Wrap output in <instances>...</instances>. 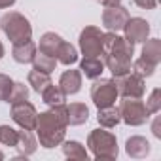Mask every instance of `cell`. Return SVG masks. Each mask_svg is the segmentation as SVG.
I'll list each match as a JSON object with an SVG mask.
<instances>
[{
  "mask_svg": "<svg viewBox=\"0 0 161 161\" xmlns=\"http://www.w3.org/2000/svg\"><path fill=\"white\" fill-rule=\"evenodd\" d=\"M17 138H19V131L17 129H14L10 125H0V144L15 148Z\"/></svg>",
  "mask_w": 161,
  "mask_h": 161,
  "instance_id": "484cf974",
  "label": "cell"
},
{
  "mask_svg": "<svg viewBox=\"0 0 161 161\" xmlns=\"http://www.w3.org/2000/svg\"><path fill=\"white\" fill-rule=\"evenodd\" d=\"M140 57L152 64H159L161 63V40L159 38H150V40H144L142 42V51H140Z\"/></svg>",
  "mask_w": 161,
  "mask_h": 161,
  "instance_id": "d6986e66",
  "label": "cell"
},
{
  "mask_svg": "<svg viewBox=\"0 0 161 161\" xmlns=\"http://www.w3.org/2000/svg\"><path fill=\"white\" fill-rule=\"evenodd\" d=\"M133 2L140 8V10H153L157 6V0H133Z\"/></svg>",
  "mask_w": 161,
  "mask_h": 161,
  "instance_id": "4dcf8cb0",
  "label": "cell"
},
{
  "mask_svg": "<svg viewBox=\"0 0 161 161\" xmlns=\"http://www.w3.org/2000/svg\"><path fill=\"white\" fill-rule=\"evenodd\" d=\"M57 86L64 91L66 97L80 93V89H82V72H80V68L78 70H74V68L64 70L61 74V78H59V84Z\"/></svg>",
  "mask_w": 161,
  "mask_h": 161,
  "instance_id": "7c38bea8",
  "label": "cell"
},
{
  "mask_svg": "<svg viewBox=\"0 0 161 161\" xmlns=\"http://www.w3.org/2000/svg\"><path fill=\"white\" fill-rule=\"evenodd\" d=\"M129 17H131L129 12L119 4V6H112V8H104L101 19H103V27L106 31L119 32V31H123V27H125V23H127Z\"/></svg>",
  "mask_w": 161,
  "mask_h": 161,
  "instance_id": "8fae6325",
  "label": "cell"
},
{
  "mask_svg": "<svg viewBox=\"0 0 161 161\" xmlns=\"http://www.w3.org/2000/svg\"><path fill=\"white\" fill-rule=\"evenodd\" d=\"M150 36V23L142 17H129L125 27H123V38L127 42L135 44H142L144 40H148Z\"/></svg>",
  "mask_w": 161,
  "mask_h": 161,
  "instance_id": "30bf717a",
  "label": "cell"
},
{
  "mask_svg": "<svg viewBox=\"0 0 161 161\" xmlns=\"http://www.w3.org/2000/svg\"><path fill=\"white\" fill-rule=\"evenodd\" d=\"M27 82H29V86L32 87V91H36V93L40 95V93L51 84V78H49V74L32 68V70L29 72V76H27Z\"/></svg>",
  "mask_w": 161,
  "mask_h": 161,
  "instance_id": "603a6c76",
  "label": "cell"
},
{
  "mask_svg": "<svg viewBox=\"0 0 161 161\" xmlns=\"http://www.w3.org/2000/svg\"><path fill=\"white\" fill-rule=\"evenodd\" d=\"M63 153L64 157L68 159H78V161H87L89 153L86 150V146L82 142H78V140H63Z\"/></svg>",
  "mask_w": 161,
  "mask_h": 161,
  "instance_id": "ffe728a7",
  "label": "cell"
},
{
  "mask_svg": "<svg viewBox=\"0 0 161 161\" xmlns=\"http://www.w3.org/2000/svg\"><path fill=\"white\" fill-rule=\"evenodd\" d=\"M133 49L135 46L127 42L118 32H104L103 34V61L104 66L112 72V78H118L121 74L131 72L133 64Z\"/></svg>",
  "mask_w": 161,
  "mask_h": 161,
  "instance_id": "7a4b0ae2",
  "label": "cell"
},
{
  "mask_svg": "<svg viewBox=\"0 0 161 161\" xmlns=\"http://www.w3.org/2000/svg\"><path fill=\"white\" fill-rule=\"evenodd\" d=\"M97 121L101 127L104 129H114L121 118H119V110L112 104V106H106V108H99V114H97Z\"/></svg>",
  "mask_w": 161,
  "mask_h": 161,
  "instance_id": "44dd1931",
  "label": "cell"
},
{
  "mask_svg": "<svg viewBox=\"0 0 161 161\" xmlns=\"http://www.w3.org/2000/svg\"><path fill=\"white\" fill-rule=\"evenodd\" d=\"M63 42H64V40H63L57 32H44V34L40 36V42H38L36 47H38L40 53H46V55L55 57Z\"/></svg>",
  "mask_w": 161,
  "mask_h": 161,
  "instance_id": "ac0fdd59",
  "label": "cell"
},
{
  "mask_svg": "<svg viewBox=\"0 0 161 161\" xmlns=\"http://www.w3.org/2000/svg\"><path fill=\"white\" fill-rule=\"evenodd\" d=\"M152 133H153L155 138H161V118H159V116H157V118L153 119V123H152Z\"/></svg>",
  "mask_w": 161,
  "mask_h": 161,
  "instance_id": "1f68e13d",
  "label": "cell"
},
{
  "mask_svg": "<svg viewBox=\"0 0 161 161\" xmlns=\"http://www.w3.org/2000/svg\"><path fill=\"white\" fill-rule=\"evenodd\" d=\"M144 104H146V108H148L150 114H157V112L161 110V89L155 87V89L150 93V97H148V101H146Z\"/></svg>",
  "mask_w": 161,
  "mask_h": 161,
  "instance_id": "f1b7e54d",
  "label": "cell"
},
{
  "mask_svg": "<svg viewBox=\"0 0 161 161\" xmlns=\"http://www.w3.org/2000/svg\"><path fill=\"white\" fill-rule=\"evenodd\" d=\"M0 159H4V153H2V152H0Z\"/></svg>",
  "mask_w": 161,
  "mask_h": 161,
  "instance_id": "d590c367",
  "label": "cell"
},
{
  "mask_svg": "<svg viewBox=\"0 0 161 161\" xmlns=\"http://www.w3.org/2000/svg\"><path fill=\"white\" fill-rule=\"evenodd\" d=\"M29 99V87L23 84V82H14V87H12V93L8 97V103H19V101H27Z\"/></svg>",
  "mask_w": 161,
  "mask_h": 161,
  "instance_id": "83f0119b",
  "label": "cell"
},
{
  "mask_svg": "<svg viewBox=\"0 0 161 161\" xmlns=\"http://www.w3.org/2000/svg\"><path fill=\"white\" fill-rule=\"evenodd\" d=\"M125 152H127V155L133 157V159H144V157L150 155L152 146H150V142H148L144 136L135 135V136L127 138V142H125Z\"/></svg>",
  "mask_w": 161,
  "mask_h": 161,
  "instance_id": "4fadbf2b",
  "label": "cell"
},
{
  "mask_svg": "<svg viewBox=\"0 0 161 161\" xmlns=\"http://www.w3.org/2000/svg\"><path fill=\"white\" fill-rule=\"evenodd\" d=\"M104 68L106 66H104L103 57H84L82 61H80V72H82V76H86L89 80L101 78Z\"/></svg>",
  "mask_w": 161,
  "mask_h": 161,
  "instance_id": "9a60e30c",
  "label": "cell"
},
{
  "mask_svg": "<svg viewBox=\"0 0 161 161\" xmlns=\"http://www.w3.org/2000/svg\"><path fill=\"white\" fill-rule=\"evenodd\" d=\"M57 59L51 57V55H46V53H40L36 51L34 59H32V68L34 70H40V72H46V74H51L55 68H57Z\"/></svg>",
  "mask_w": 161,
  "mask_h": 161,
  "instance_id": "cb8c5ba5",
  "label": "cell"
},
{
  "mask_svg": "<svg viewBox=\"0 0 161 161\" xmlns=\"http://www.w3.org/2000/svg\"><path fill=\"white\" fill-rule=\"evenodd\" d=\"M103 31L99 27H86L80 32V38H78V46H80V51H82L84 57H101L103 53Z\"/></svg>",
  "mask_w": 161,
  "mask_h": 161,
  "instance_id": "ba28073f",
  "label": "cell"
},
{
  "mask_svg": "<svg viewBox=\"0 0 161 161\" xmlns=\"http://www.w3.org/2000/svg\"><path fill=\"white\" fill-rule=\"evenodd\" d=\"M118 110H119L121 121H123L125 125H129V127H140V125H144V123L150 119V116H152V114L148 112L146 104H144L140 99H127V97H123V101L119 103Z\"/></svg>",
  "mask_w": 161,
  "mask_h": 161,
  "instance_id": "5b68a950",
  "label": "cell"
},
{
  "mask_svg": "<svg viewBox=\"0 0 161 161\" xmlns=\"http://www.w3.org/2000/svg\"><path fill=\"white\" fill-rule=\"evenodd\" d=\"M40 97H42V101L47 104V106H57V104H64V101H66V95H64V91L59 87V86H53V84H49L42 93H40Z\"/></svg>",
  "mask_w": 161,
  "mask_h": 161,
  "instance_id": "7402d4cb",
  "label": "cell"
},
{
  "mask_svg": "<svg viewBox=\"0 0 161 161\" xmlns=\"http://www.w3.org/2000/svg\"><path fill=\"white\" fill-rule=\"evenodd\" d=\"M116 87H118V95L127 97V99H142L146 93V80L136 74V72H127L121 74L118 78H114Z\"/></svg>",
  "mask_w": 161,
  "mask_h": 161,
  "instance_id": "52a82bcc",
  "label": "cell"
},
{
  "mask_svg": "<svg viewBox=\"0 0 161 161\" xmlns=\"http://www.w3.org/2000/svg\"><path fill=\"white\" fill-rule=\"evenodd\" d=\"M36 51H38V47H36V44H34L32 38H31V40H27V42L14 44V47H12V57H14V61L19 63V64H29V63H32Z\"/></svg>",
  "mask_w": 161,
  "mask_h": 161,
  "instance_id": "5bb4252c",
  "label": "cell"
},
{
  "mask_svg": "<svg viewBox=\"0 0 161 161\" xmlns=\"http://www.w3.org/2000/svg\"><path fill=\"white\" fill-rule=\"evenodd\" d=\"M2 57H4V44L0 42V59H2Z\"/></svg>",
  "mask_w": 161,
  "mask_h": 161,
  "instance_id": "e575fe53",
  "label": "cell"
},
{
  "mask_svg": "<svg viewBox=\"0 0 161 161\" xmlns=\"http://www.w3.org/2000/svg\"><path fill=\"white\" fill-rule=\"evenodd\" d=\"M17 0H0V10H6V8H12Z\"/></svg>",
  "mask_w": 161,
  "mask_h": 161,
  "instance_id": "836d02e7",
  "label": "cell"
},
{
  "mask_svg": "<svg viewBox=\"0 0 161 161\" xmlns=\"http://www.w3.org/2000/svg\"><path fill=\"white\" fill-rule=\"evenodd\" d=\"M12 87H14V80L8 74L0 72V101H2V103H8V97L12 93Z\"/></svg>",
  "mask_w": 161,
  "mask_h": 161,
  "instance_id": "f546056e",
  "label": "cell"
},
{
  "mask_svg": "<svg viewBox=\"0 0 161 161\" xmlns=\"http://www.w3.org/2000/svg\"><path fill=\"white\" fill-rule=\"evenodd\" d=\"M87 148L91 150L93 157L95 159H116L118 153H119V148H118V138L114 133L110 131H104L103 129H93L87 136Z\"/></svg>",
  "mask_w": 161,
  "mask_h": 161,
  "instance_id": "277c9868",
  "label": "cell"
},
{
  "mask_svg": "<svg viewBox=\"0 0 161 161\" xmlns=\"http://www.w3.org/2000/svg\"><path fill=\"white\" fill-rule=\"evenodd\" d=\"M97 2H101L104 8H112V6H119L121 0H97Z\"/></svg>",
  "mask_w": 161,
  "mask_h": 161,
  "instance_id": "d6a6232c",
  "label": "cell"
},
{
  "mask_svg": "<svg viewBox=\"0 0 161 161\" xmlns=\"http://www.w3.org/2000/svg\"><path fill=\"white\" fill-rule=\"evenodd\" d=\"M133 72H136V74H140L142 78H150V76H153V72H155V64H152V63H148V61H144L142 57H138L136 61H133Z\"/></svg>",
  "mask_w": 161,
  "mask_h": 161,
  "instance_id": "4316f807",
  "label": "cell"
},
{
  "mask_svg": "<svg viewBox=\"0 0 161 161\" xmlns=\"http://www.w3.org/2000/svg\"><path fill=\"white\" fill-rule=\"evenodd\" d=\"M89 95H91V101H93V104L97 106V110L116 104V101H118V97H119L114 78H110V80H104V78L93 80V86H91V89H89Z\"/></svg>",
  "mask_w": 161,
  "mask_h": 161,
  "instance_id": "8992f818",
  "label": "cell"
},
{
  "mask_svg": "<svg viewBox=\"0 0 161 161\" xmlns=\"http://www.w3.org/2000/svg\"><path fill=\"white\" fill-rule=\"evenodd\" d=\"M0 31L12 44H21L32 38V25L19 12H8L0 17Z\"/></svg>",
  "mask_w": 161,
  "mask_h": 161,
  "instance_id": "3957f363",
  "label": "cell"
},
{
  "mask_svg": "<svg viewBox=\"0 0 161 161\" xmlns=\"http://www.w3.org/2000/svg\"><path fill=\"white\" fill-rule=\"evenodd\" d=\"M66 127H68L66 104L49 106V110L40 112L36 116L34 131L38 136V144L46 150H53L55 146H61L66 135Z\"/></svg>",
  "mask_w": 161,
  "mask_h": 161,
  "instance_id": "6da1fadb",
  "label": "cell"
},
{
  "mask_svg": "<svg viewBox=\"0 0 161 161\" xmlns=\"http://www.w3.org/2000/svg\"><path fill=\"white\" fill-rule=\"evenodd\" d=\"M12 119L21 127V129H29V131H34V125H36V108L32 103L27 101H19V103H12Z\"/></svg>",
  "mask_w": 161,
  "mask_h": 161,
  "instance_id": "9c48e42d",
  "label": "cell"
},
{
  "mask_svg": "<svg viewBox=\"0 0 161 161\" xmlns=\"http://www.w3.org/2000/svg\"><path fill=\"white\" fill-rule=\"evenodd\" d=\"M38 148V138L32 135V131L29 129H21L19 131V138H17V144H15V150L19 152L17 157H29L36 152Z\"/></svg>",
  "mask_w": 161,
  "mask_h": 161,
  "instance_id": "2e32d148",
  "label": "cell"
},
{
  "mask_svg": "<svg viewBox=\"0 0 161 161\" xmlns=\"http://www.w3.org/2000/svg\"><path fill=\"white\" fill-rule=\"evenodd\" d=\"M55 59H57V63H61L64 66H70V64H74L78 61V49L72 44L63 42L61 47H59V51H57V55H55Z\"/></svg>",
  "mask_w": 161,
  "mask_h": 161,
  "instance_id": "d4e9b609",
  "label": "cell"
},
{
  "mask_svg": "<svg viewBox=\"0 0 161 161\" xmlns=\"http://www.w3.org/2000/svg\"><path fill=\"white\" fill-rule=\"evenodd\" d=\"M66 119H68V125L72 127L84 125L89 119V108L84 103H70L66 104Z\"/></svg>",
  "mask_w": 161,
  "mask_h": 161,
  "instance_id": "e0dca14e",
  "label": "cell"
}]
</instances>
